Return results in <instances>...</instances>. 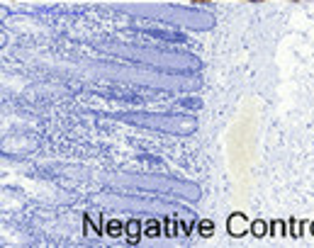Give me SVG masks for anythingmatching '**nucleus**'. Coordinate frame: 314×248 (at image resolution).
Segmentation results:
<instances>
[{
  "label": "nucleus",
  "instance_id": "f257e3e1",
  "mask_svg": "<svg viewBox=\"0 0 314 248\" xmlns=\"http://www.w3.org/2000/svg\"><path fill=\"white\" fill-rule=\"evenodd\" d=\"M246 226H249V219L244 214H231L229 217V234L231 236H241L246 234Z\"/></svg>",
  "mask_w": 314,
  "mask_h": 248
},
{
  "label": "nucleus",
  "instance_id": "f03ea898",
  "mask_svg": "<svg viewBox=\"0 0 314 248\" xmlns=\"http://www.w3.org/2000/svg\"><path fill=\"white\" fill-rule=\"evenodd\" d=\"M139 234H141V224H139L137 219H132L129 224H127V243H129V246H137L139 243Z\"/></svg>",
  "mask_w": 314,
  "mask_h": 248
},
{
  "label": "nucleus",
  "instance_id": "7ed1b4c3",
  "mask_svg": "<svg viewBox=\"0 0 314 248\" xmlns=\"http://www.w3.org/2000/svg\"><path fill=\"white\" fill-rule=\"evenodd\" d=\"M144 236H149V239H158V236H161V221H156V219L146 221V229H144Z\"/></svg>",
  "mask_w": 314,
  "mask_h": 248
},
{
  "label": "nucleus",
  "instance_id": "20e7f679",
  "mask_svg": "<svg viewBox=\"0 0 314 248\" xmlns=\"http://www.w3.org/2000/svg\"><path fill=\"white\" fill-rule=\"evenodd\" d=\"M122 234H124V226H122L117 219H112L110 224H107V236H112V239H120Z\"/></svg>",
  "mask_w": 314,
  "mask_h": 248
},
{
  "label": "nucleus",
  "instance_id": "39448f33",
  "mask_svg": "<svg viewBox=\"0 0 314 248\" xmlns=\"http://www.w3.org/2000/svg\"><path fill=\"white\" fill-rule=\"evenodd\" d=\"M266 231H268V229H266V221L258 219V221H253V224H251V234H253V236H258V239L266 234Z\"/></svg>",
  "mask_w": 314,
  "mask_h": 248
},
{
  "label": "nucleus",
  "instance_id": "423d86ee",
  "mask_svg": "<svg viewBox=\"0 0 314 248\" xmlns=\"http://www.w3.org/2000/svg\"><path fill=\"white\" fill-rule=\"evenodd\" d=\"M197 226H200V234H202V236H212V231H214L212 226H214V224H212L210 219H202Z\"/></svg>",
  "mask_w": 314,
  "mask_h": 248
},
{
  "label": "nucleus",
  "instance_id": "0eeeda50",
  "mask_svg": "<svg viewBox=\"0 0 314 248\" xmlns=\"http://www.w3.org/2000/svg\"><path fill=\"white\" fill-rule=\"evenodd\" d=\"M163 224H166V236H176V226H173V221L166 219Z\"/></svg>",
  "mask_w": 314,
  "mask_h": 248
},
{
  "label": "nucleus",
  "instance_id": "6e6552de",
  "mask_svg": "<svg viewBox=\"0 0 314 248\" xmlns=\"http://www.w3.org/2000/svg\"><path fill=\"white\" fill-rule=\"evenodd\" d=\"M312 234H314V221H312Z\"/></svg>",
  "mask_w": 314,
  "mask_h": 248
}]
</instances>
